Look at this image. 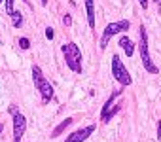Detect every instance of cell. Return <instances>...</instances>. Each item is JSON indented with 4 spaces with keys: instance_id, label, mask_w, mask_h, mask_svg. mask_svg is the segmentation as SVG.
Segmentation results:
<instances>
[{
    "instance_id": "9",
    "label": "cell",
    "mask_w": 161,
    "mask_h": 142,
    "mask_svg": "<svg viewBox=\"0 0 161 142\" xmlns=\"http://www.w3.org/2000/svg\"><path fill=\"white\" fill-rule=\"evenodd\" d=\"M119 46H121V49L125 51V55H127V57H131V55L135 53V44H133V40H131V38H127L125 34L119 38Z\"/></svg>"
},
{
    "instance_id": "22",
    "label": "cell",
    "mask_w": 161,
    "mask_h": 142,
    "mask_svg": "<svg viewBox=\"0 0 161 142\" xmlns=\"http://www.w3.org/2000/svg\"><path fill=\"white\" fill-rule=\"evenodd\" d=\"M2 131H4V125H2V123H0V134H2Z\"/></svg>"
},
{
    "instance_id": "10",
    "label": "cell",
    "mask_w": 161,
    "mask_h": 142,
    "mask_svg": "<svg viewBox=\"0 0 161 142\" xmlns=\"http://www.w3.org/2000/svg\"><path fill=\"white\" fill-rule=\"evenodd\" d=\"M119 95H121V89H116V91H114V93H112V95L108 97L106 104H104V106H103V110H101V117H104V116H106V114H108V112L112 110V106H114V101H116V99H118Z\"/></svg>"
},
{
    "instance_id": "7",
    "label": "cell",
    "mask_w": 161,
    "mask_h": 142,
    "mask_svg": "<svg viewBox=\"0 0 161 142\" xmlns=\"http://www.w3.org/2000/svg\"><path fill=\"white\" fill-rule=\"evenodd\" d=\"M93 131H95V125L82 127V129H78V131L70 133V134L66 136V140H64V142H84V140H87V138L93 134Z\"/></svg>"
},
{
    "instance_id": "21",
    "label": "cell",
    "mask_w": 161,
    "mask_h": 142,
    "mask_svg": "<svg viewBox=\"0 0 161 142\" xmlns=\"http://www.w3.org/2000/svg\"><path fill=\"white\" fill-rule=\"evenodd\" d=\"M47 2H49V0H40V4H42V6H47Z\"/></svg>"
},
{
    "instance_id": "19",
    "label": "cell",
    "mask_w": 161,
    "mask_h": 142,
    "mask_svg": "<svg viewBox=\"0 0 161 142\" xmlns=\"http://www.w3.org/2000/svg\"><path fill=\"white\" fill-rule=\"evenodd\" d=\"M157 140H161V121H157Z\"/></svg>"
},
{
    "instance_id": "16",
    "label": "cell",
    "mask_w": 161,
    "mask_h": 142,
    "mask_svg": "<svg viewBox=\"0 0 161 142\" xmlns=\"http://www.w3.org/2000/svg\"><path fill=\"white\" fill-rule=\"evenodd\" d=\"M53 36H55V30H53L51 27H47V29H46V38H47V40H53Z\"/></svg>"
},
{
    "instance_id": "13",
    "label": "cell",
    "mask_w": 161,
    "mask_h": 142,
    "mask_svg": "<svg viewBox=\"0 0 161 142\" xmlns=\"http://www.w3.org/2000/svg\"><path fill=\"white\" fill-rule=\"evenodd\" d=\"M119 108H121V106H119V104H116V106H114V108H112L106 116H104V117H101V121H103V123H108V121H110V119H112L118 112H119Z\"/></svg>"
},
{
    "instance_id": "17",
    "label": "cell",
    "mask_w": 161,
    "mask_h": 142,
    "mask_svg": "<svg viewBox=\"0 0 161 142\" xmlns=\"http://www.w3.org/2000/svg\"><path fill=\"white\" fill-rule=\"evenodd\" d=\"M63 25H66V27H70L72 25V17L66 14V15H63Z\"/></svg>"
},
{
    "instance_id": "23",
    "label": "cell",
    "mask_w": 161,
    "mask_h": 142,
    "mask_svg": "<svg viewBox=\"0 0 161 142\" xmlns=\"http://www.w3.org/2000/svg\"><path fill=\"white\" fill-rule=\"evenodd\" d=\"M23 2H27V4H29V0H23Z\"/></svg>"
},
{
    "instance_id": "24",
    "label": "cell",
    "mask_w": 161,
    "mask_h": 142,
    "mask_svg": "<svg viewBox=\"0 0 161 142\" xmlns=\"http://www.w3.org/2000/svg\"><path fill=\"white\" fill-rule=\"evenodd\" d=\"M2 2H4V0H0V4H2Z\"/></svg>"
},
{
    "instance_id": "1",
    "label": "cell",
    "mask_w": 161,
    "mask_h": 142,
    "mask_svg": "<svg viewBox=\"0 0 161 142\" xmlns=\"http://www.w3.org/2000/svg\"><path fill=\"white\" fill-rule=\"evenodd\" d=\"M138 51H140V61H142V66L148 74H157L159 68L157 64H153L152 57H150V49H148V34H146V27L140 25L138 29Z\"/></svg>"
},
{
    "instance_id": "18",
    "label": "cell",
    "mask_w": 161,
    "mask_h": 142,
    "mask_svg": "<svg viewBox=\"0 0 161 142\" xmlns=\"http://www.w3.org/2000/svg\"><path fill=\"white\" fill-rule=\"evenodd\" d=\"M138 2H140L142 10H146V8H148V4H150V0H138Z\"/></svg>"
},
{
    "instance_id": "12",
    "label": "cell",
    "mask_w": 161,
    "mask_h": 142,
    "mask_svg": "<svg viewBox=\"0 0 161 142\" xmlns=\"http://www.w3.org/2000/svg\"><path fill=\"white\" fill-rule=\"evenodd\" d=\"M12 25H14L15 29H19V27L23 25V14H21V12L15 10V12L12 14Z\"/></svg>"
},
{
    "instance_id": "3",
    "label": "cell",
    "mask_w": 161,
    "mask_h": 142,
    "mask_svg": "<svg viewBox=\"0 0 161 142\" xmlns=\"http://www.w3.org/2000/svg\"><path fill=\"white\" fill-rule=\"evenodd\" d=\"M63 55H64V61H66V66L72 70V72L76 74H82V51H80V47L74 44V42H68L64 44L63 47Z\"/></svg>"
},
{
    "instance_id": "15",
    "label": "cell",
    "mask_w": 161,
    "mask_h": 142,
    "mask_svg": "<svg viewBox=\"0 0 161 142\" xmlns=\"http://www.w3.org/2000/svg\"><path fill=\"white\" fill-rule=\"evenodd\" d=\"M19 46H21V49H29L31 47V40L29 38H19Z\"/></svg>"
},
{
    "instance_id": "11",
    "label": "cell",
    "mask_w": 161,
    "mask_h": 142,
    "mask_svg": "<svg viewBox=\"0 0 161 142\" xmlns=\"http://www.w3.org/2000/svg\"><path fill=\"white\" fill-rule=\"evenodd\" d=\"M72 123H74V119H72V117H66V119H63V121H61V123H59V125H57V127H55V129L51 131V138L59 136V134H61V133H63V131H64L66 127H70Z\"/></svg>"
},
{
    "instance_id": "5",
    "label": "cell",
    "mask_w": 161,
    "mask_h": 142,
    "mask_svg": "<svg viewBox=\"0 0 161 142\" xmlns=\"http://www.w3.org/2000/svg\"><path fill=\"white\" fill-rule=\"evenodd\" d=\"M112 76H114V80H116L119 85H123V87L133 84V78H131V74H129V70L125 68L123 61L119 59V55H114V57H112Z\"/></svg>"
},
{
    "instance_id": "2",
    "label": "cell",
    "mask_w": 161,
    "mask_h": 142,
    "mask_svg": "<svg viewBox=\"0 0 161 142\" xmlns=\"http://www.w3.org/2000/svg\"><path fill=\"white\" fill-rule=\"evenodd\" d=\"M32 82H34V85H36V91H38L40 97H42V104H47V102L53 99L55 91H53L51 82L46 80V76H44V72H42V68L36 66V64L32 66Z\"/></svg>"
},
{
    "instance_id": "14",
    "label": "cell",
    "mask_w": 161,
    "mask_h": 142,
    "mask_svg": "<svg viewBox=\"0 0 161 142\" xmlns=\"http://www.w3.org/2000/svg\"><path fill=\"white\" fill-rule=\"evenodd\" d=\"M14 2H15V0H6V14L12 17V14L15 12V8H14Z\"/></svg>"
},
{
    "instance_id": "6",
    "label": "cell",
    "mask_w": 161,
    "mask_h": 142,
    "mask_svg": "<svg viewBox=\"0 0 161 142\" xmlns=\"http://www.w3.org/2000/svg\"><path fill=\"white\" fill-rule=\"evenodd\" d=\"M12 117H14V142H21V136L27 131V117L19 110L12 114Z\"/></svg>"
},
{
    "instance_id": "8",
    "label": "cell",
    "mask_w": 161,
    "mask_h": 142,
    "mask_svg": "<svg viewBox=\"0 0 161 142\" xmlns=\"http://www.w3.org/2000/svg\"><path fill=\"white\" fill-rule=\"evenodd\" d=\"M86 2V12H87V25L95 29V0H84Z\"/></svg>"
},
{
    "instance_id": "4",
    "label": "cell",
    "mask_w": 161,
    "mask_h": 142,
    "mask_svg": "<svg viewBox=\"0 0 161 142\" xmlns=\"http://www.w3.org/2000/svg\"><path fill=\"white\" fill-rule=\"evenodd\" d=\"M129 27H131L129 19H121V21H114V23L106 25V29L103 30V36H101V49L104 51V49H106V46H108V42L112 40V36H116V34H121V32L129 30Z\"/></svg>"
},
{
    "instance_id": "20",
    "label": "cell",
    "mask_w": 161,
    "mask_h": 142,
    "mask_svg": "<svg viewBox=\"0 0 161 142\" xmlns=\"http://www.w3.org/2000/svg\"><path fill=\"white\" fill-rule=\"evenodd\" d=\"M153 2H155V6H157V10L161 12V0H153Z\"/></svg>"
}]
</instances>
